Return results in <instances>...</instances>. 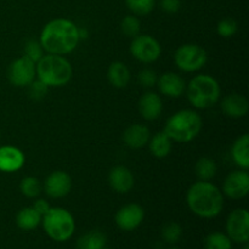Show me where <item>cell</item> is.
Returning a JSON list of instances; mask_svg holds the SVG:
<instances>
[{"label": "cell", "instance_id": "74e56055", "mask_svg": "<svg viewBox=\"0 0 249 249\" xmlns=\"http://www.w3.org/2000/svg\"><path fill=\"white\" fill-rule=\"evenodd\" d=\"M169 249H180V248H177V247H172V248H169Z\"/></svg>", "mask_w": 249, "mask_h": 249}, {"label": "cell", "instance_id": "277c9868", "mask_svg": "<svg viewBox=\"0 0 249 249\" xmlns=\"http://www.w3.org/2000/svg\"><path fill=\"white\" fill-rule=\"evenodd\" d=\"M38 79L50 87H63L73 75L70 61L61 55L46 53L36 63Z\"/></svg>", "mask_w": 249, "mask_h": 249}, {"label": "cell", "instance_id": "cb8c5ba5", "mask_svg": "<svg viewBox=\"0 0 249 249\" xmlns=\"http://www.w3.org/2000/svg\"><path fill=\"white\" fill-rule=\"evenodd\" d=\"M107 238L104 232L92 230L80 236L77 241V249H101L106 247Z\"/></svg>", "mask_w": 249, "mask_h": 249}, {"label": "cell", "instance_id": "f35d334b", "mask_svg": "<svg viewBox=\"0 0 249 249\" xmlns=\"http://www.w3.org/2000/svg\"><path fill=\"white\" fill-rule=\"evenodd\" d=\"M101 249H112V248H107V247H104V248H101Z\"/></svg>", "mask_w": 249, "mask_h": 249}, {"label": "cell", "instance_id": "d590c367", "mask_svg": "<svg viewBox=\"0 0 249 249\" xmlns=\"http://www.w3.org/2000/svg\"><path fill=\"white\" fill-rule=\"evenodd\" d=\"M32 207H33V208L36 209V211L38 212V213L40 214L41 216H43L44 214H45L46 212H48L49 209L51 208V207L49 206V203L45 201V199H36V201L34 202L33 206H32Z\"/></svg>", "mask_w": 249, "mask_h": 249}, {"label": "cell", "instance_id": "6da1fadb", "mask_svg": "<svg viewBox=\"0 0 249 249\" xmlns=\"http://www.w3.org/2000/svg\"><path fill=\"white\" fill-rule=\"evenodd\" d=\"M79 40V28L74 22L67 18H55L48 22L39 39L44 51L61 56L72 53Z\"/></svg>", "mask_w": 249, "mask_h": 249}, {"label": "cell", "instance_id": "8d00e7d4", "mask_svg": "<svg viewBox=\"0 0 249 249\" xmlns=\"http://www.w3.org/2000/svg\"><path fill=\"white\" fill-rule=\"evenodd\" d=\"M243 249H249L248 243H245V245H243Z\"/></svg>", "mask_w": 249, "mask_h": 249}, {"label": "cell", "instance_id": "52a82bcc", "mask_svg": "<svg viewBox=\"0 0 249 249\" xmlns=\"http://www.w3.org/2000/svg\"><path fill=\"white\" fill-rule=\"evenodd\" d=\"M207 51L198 44H184L174 53V62L182 72H196L207 63Z\"/></svg>", "mask_w": 249, "mask_h": 249}, {"label": "cell", "instance_id": "5bb4252c", "mask_svg": "<svg viewBox=\"0 0 249 249\" xmlns=\"http://www.w3.org/2000/svg\"><path fill=\"white\" fill-rule=\"evenodd\" d=\"M157 88L162 95L178 99L186 90V83L179 74L173 72L163 73L157 79Z\"/></svg>", "mask_w": 249, "mask_h": 249}, {"label": "cell", "instance_id": "d4e9b609", "mask_svg": "<svg viewBox=\"0 0 249 249\" xmlns=\"http://www.w3.org/2000/svg\"><path fill=\"white\" fill-rule=\"evenodd\" d=\"M197 178L201 181H211L218 172V165L215 160L209 157H202L197 160L196 167H195Z\"/></svg>", "mask_w": 249, "mask_h": 249}, {"label": "cell", "instance_id": "f546056e", "mask_svg": "<svg viewBox=\"0 0 249 249\" xmlns=\"http://www.w3.org/2000/svg\"><path fill=\"white\" fill-rule=\"evenodd\" d=\"M182 236V228L180 224L175 223V221H170V223L165 224L162 229V237L169 245H175L180 241Z\"/></svg>", "mask_w": 249, "mask_h": 249}, {"label": "cell", "instance_id": "ffe728a7", "mask_svg": "<svg viewBox=\"0 0 249 249\" xmlns=\"http://www.w3.org/2000/svg\"><path fill=\"white\" fill-rule=\"evenodd\" d=\"M231 157L240 169L249 168V135L243 134L233 142L231 148Z\"/></svg>", "mask_w": 249, "mask_h": 249}, {"label": "cell", "instance_id": "f1b7e54d", "mask_svg": "<svg viewBox=\"0 0 249 249\" xmlns=\"http://www.w3.org/2000/svg\"><path fill=\"white\" fill-rule=\"evenodd\" d=\"M121 31L128 38H135L140 34L141 22L135 15H128L121 22Z\"/></svg>", "mask_w": 249, "mask_h": 249}, {"label": "cell", "instance_id": "836d02e7", "mask_svg": "<svg viewBox=\"0 0 249 249\" xmlns=\"http://www.w3.org/2000/svg\"><path fill=\"white\" fill-rule=\"evenodd\" d=\"M158 75L157 73L150 68H145L138 74L139 84L143 88H152L157 84Z\"/></svg>", "mask_w": 249, "mask_h": 249}, {"label": "cell", "instance_id": "e0dca14e", "mask_svg": "<svg viewBox=\"0 0 249 249\" xmlns=\"http://www.w3.org/2000/svg\"><path fill=\"white\" fill-rule=\"evenodd\" d=\"M163 111V101L156 92L147 91L139 100V112L145 121H156Z\"/></svg>", "mask_w": 249, "mask_h": 249}, {"label": "cell", "instance_id": "d6a6232c", "mask_svg": "<svg viewBox=\"0 0 249 249\" xmlns=\"http://www.w3.org/2000/svg\"><path fill=\"white\" fill-rule=\"evenodd\" d=\"M49 87L46 84H44L41 80L34 79L31 84L28 85V95L32 100H36V101H39V100H43L44 97L48 94Z\"/></svg>", "mask_w": 249, "mask_h": 249}, {"label": "cell", "instance_id": "484cf974", "mask_svg": "<svg viewBox=\"0 0 249 249\" xmlns=\"http://www.w3.org/2000/svg\"><path fill=\"white\" fill-rule=\"evenodd\" d=\"M204 249H232V241L224 232H212L204 240Z\"/></svg>", "mask_w": 249, "mask_h": 249}, {"label": "cell", "instance_id": "7c38bea8", "mask_svg": "<svg viewBox=\"0 0 249 249\" xmlns=\"http://www.w3.org/2000/svg\"><path fill=\"white\" fill-rule=\"evenodd\" d=\"M145 211L138 203H128L118 209L114 216L116 225L123 231H134L142 224Z\"/></svg>", "mask_w": 249, "mask_h": 249}, {"label": "cell", "instance_id": "1f68e13d", "mask_svg": "<svg viewBox=\"0 0 249 249\" xmlns=\"http://www.w3.org/2000/svg\"><path fill=\"white\" fill-rule=\"evenodd\" d=\"M24 56L33 61L34 63L38 62L44 56V49L41 46L40 41L29 40L24 46Z\"/></svg>", "mask_w": 249, "mask_h": 249}, {"label": "cell", "instance_id": "4dcf8cb0", "mask_svg": "<svg viewBox=\"0 0 249 249\" xmlns=\"http://www.w3.org/2000/svg\"><path fill=\"white\" fill-rule=\"evenodd\" d=\"M237 22L233 18H231V17H226V18L221 19L218 23V27H216V32L223 38H231V36H233L237 33Z\"/></svg>", "mask_w": 249, "mask_h": 249}, {"label": "cell", "instance_id": "8992f818", "mask_svg": "<svg viewBox=\"0 0 249 249\" xmlns=\"http://www.w3.org/2000/svg\"><path fill=\"white\" fill-rule=\"evenodd\" d=\"M46 235L56 242H66L74 235L75 221L72 214L61 207H51L41 218Z\"/></svg>", "mask_w": 249, "mask_h": 249}, {"label": "cell", "instance_id": "2e32d148", "mask_svg": "<svg viewBox=\"0 0 249 249\" xmlns=\"http://www.w3.org/2000/svg\"><path fill=\"white\" fill-rule=\"evenodd\" d=\"M26 158L23 152L15 146L0 147V172L15 173L24 165Z\"/></svg>", "mask_w": 249, "mask_h": 249}, {"label": "cell", "instance_id": "3957f363", "mask_svg": "<svg viewBox=\"0 0 249 249\" xmlns=\"http://www.w3.org/2000/svg\"><path fill=\"white\" fill-rule=\"evenodd\" d=\"M202 125L203 122L196 111L181 109L169 117L163 131L174 142L187 143L198 136Z\"/></svg>", "mask_w": 249, "mask_h": 249}, {"label": "cell", "instance_id": "ac0fdd59", "mask_svg": "<svg viewBox=\"0 0 249 249\" xmlns=\"http://www.w3.org/2000/svg\"><path fill=\"white\" fill-rule=\"evenodd\" d=\"M221 109L224 114L230 118H243L247 116L249 111V102L246 96L233 92L224 97L221 101Z\"/></svg>", "mask_w": 249, "mask_h": 249}, {"label": "cell", "instance_id": "8fae6325", "mask_svg": "<svg viewBox=\"0 0 249 249\" xmlns=\"http://www.w3.org/2000/svg\"><path fill=\"white\" fill-rule=\"evenodd\" d=\"M223 195L231 199H242L249 192V174L247 169H237L228 174L224 180Z\"/></svg>", "mask_w": 249, "mask_h": 249}, {"label": "cell", "instance_id": "4fadbf2b", "mask_svg": "<svg viewBox=\"0 0 249 249\" xmlns=\"http://www.w3.org/2000/svg\"><path fill=\"white\" fill-rule=\"evenodd\" d=\"M72 189V179L70 174L63 170H55L50 173L44 182L45 194L50 198L58 199L67 196Z\"/></svg>", "mask_w": 249, "mask_h": 249}, {"label": "cell", "instance_id": "5b68a950", "mask_svg": "<svg viewBox=\"0 0 249 249\" xmlns=\"http://www.w3.org/2000/svg\"><path fill=\"white\" fill-rule=\"evenodd\" d=\"M185 92L195 108L206 109L219 101L221 88L218 80L212 75L198 74L190 80Z\"/></svg>", "mask_w": 249, "mask_h": 249}, {"label": "cell", "instance_id": "603a6c76", "mask_svg": "<svg viewBox=\"0 0 249 249\" xmlns=\"http://www.w3.org/2000/svg\"><path fill=\"white\" fill-rule=\"evenodd\" d=\"M172 142L169 136L164 131H158L152 138H150L147 145L150 146V151L155 157L165 158L172 151Z\"/></svg>", "mask_w": 249, "mask_h": 249}, {"label": "cell", "instance_id": "e575fe53", "mask_svg": "<svg viewBox=\"0 0 249 249\" xmlns=\"http://www.w3.org/2000/svg\"><path fill=\"white\" fill-rule=\"evenodd\" d=\"M160 7L167 14H175L181 7V0H160Z\"/></svg>", "mask_w": 249, "mask_h": 249}, {"label": "cell", "instance_id": "7402d4cb", "mask_svg": "<svg viewBox=\"0 0 249 249\" xmlns=\"http://www.w3.org/2000/svg\"><path fill=\"white\" fill-rule=\"evenodd\" d=\"M43 216L33 208V207H26L22 208L16 215V225L21 230L32 231L38 228L41 224Z\"/></svg>", "mask_w": 249, "mask_h": 249}, {"label": "cell", "instance_id": "7a4b0ae2", "mask_svg": "<svg viewBox=\"0 0 249 249\" xmlns=\"http://www.w3.org/2000/svg\"><path fill=\"white\" fill-rule=\"evenodd\" d=\"M186 204L195 215L202 219H213L223 212L224 195L211 181L199 180L187 190Z\"/></svg>", "mask_w": 249, "mask_h": 249}, {"label": "cell", "instance_id": "44dd1931", "mask_svg": "<svg viewBox=\"0 0 249 249\" xmlns=\"http://www.w3.org/2000/svg\"><path fill=\"white\" fill-rule=\"evenodd\" d=\"M130 71H129L128 66L125 63L121 62V61H116L109 65L108 71H107V78L111 85L114 88H125L130 82Z\"/></svg>", "mask_w": 249, "mask_h": 249}, {"label": "cell", "instance_id": "9c48e42d", "mask_svg": "<svg viewBox=\"0 0 249 249\" xmlns=\"http://www.w3.org/2000/svg\"><path fill=\"white\" fill-rule=\"evenodd\" d=\"M226 235L232 242L245 245L249 241V214L245 208L233 209L225 224Z\"/></svg>", "mask_w": 249, "mask_h": 249}, {"label": "cell", "instance_id": "4316f807", "mask_svg": "<svg viewBox=\"0 0 249 249\" xmlns=\"http://www.w3.org/2000/svg\"><path fill=\"white\" fill-rule=\"evenodd\" d=\"M19 190L27 198H36L41 194V184L36 178L27 177L22 179Z\"/></svg>", "mask_w": 249, "mask_h": 249}, {"label": "cell", "instance_id": "ba28073f", "mask_svg": "<svg viewBox=\"0 0 249 249\" xmlns=\"http://www.w3.org/2000/svg\"><path fill=\"white\" fill-rule=\"evenodd\" d=\"M130 53L140 62L152 63L160 57L162 46L152 36L139 34L131 40Z\"/></svg>", "mask_w": 249, "mask_h": 249}, {"label": "cell", "instance_id": "83f0119b", "mask_svg": "<svg viewBox=\"0 0 249 249\" xmlns=\"http://www.w3.org/2000/svg\"><path fill=\"white\" fill-rule=\"evenodd\" d=\"M125 4L135 16H146L153 11L156 0H125Z\"/></svg>", "mask_w": 249, "mask_h": 249}, {"label": "cell", "instance_id": "9a60e30c", "mask_svg": "<svg viewBox=\"0 0 249 249\" xmlns=\"http://www.w3.org/2000/svg\"><path fill=\"white\" fill-rule=\"evenodd\" d=\"M108 184L111 189L118 194H126L134 187L135 178L129 168L124 165H116L109 170Z\"/></svg>", "mask_w": 249, "mask_h": 249}, {"label": "cell", "instance_id": "d6986e66", "mask_svg": "<svg viewBox=\"0 0 249 249\" xmlns=\"http://www.w3.org/2000/svg\"><path fill=\"white\" fill-rule=\"evenodd\" d=\"M151 138L148 128L143 124H133L128 126L123 134V141L131 150H140L145 147Z\"/></svg>", "mask_w": 249, "mask_h": 249}, {"label": "cell", "instance_id": "30bf717a", "mask_svg": "<svg viewBox=\"0 0 249 249\" xmlns=\"http://www.w3.org/2000/svg\"><path fill=\"white\" fill-rule=\"evenodd\" d=\"M36 63L24 55L22 57L12 61L9 67V71H7L9 82L14 87L18 88L28 87L36 79Z\"/></svg>", "mask_w": 249, "mask_h": 249}]
</instances>
